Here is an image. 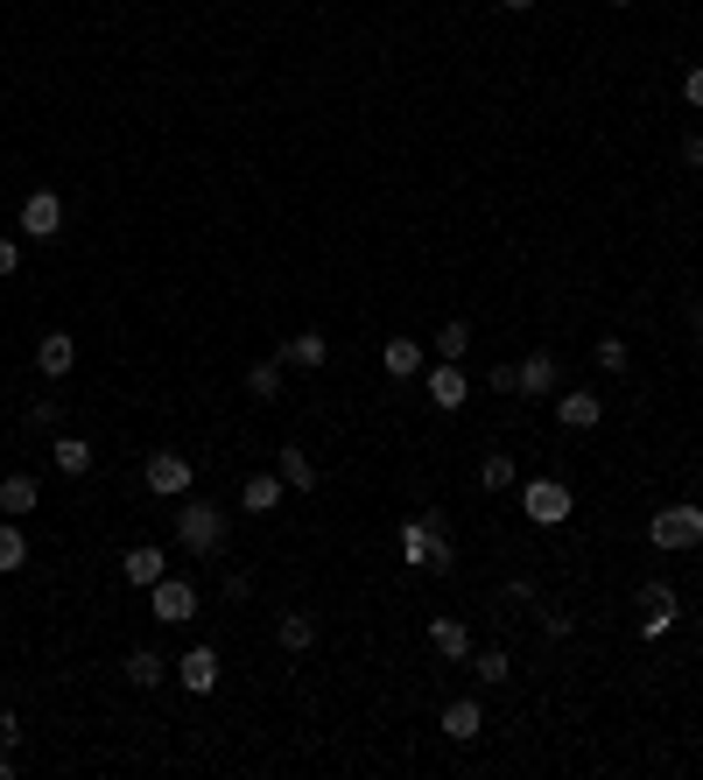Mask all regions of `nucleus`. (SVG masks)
<instances>
[{"label":"nucleus","mask_w":703,"mask_h":780,"mask_svg":"<svg viewBox=\"0 0 703 780\" xmlns=\"http://www.w3.org/2000/svg\"><path fill=\"white\" fill-rule=\"evenodd\" d=\"M402 556L415 569H429V577H450L458 569V542H450V521L444 513H415V521H402Z\"/></svg>","instance_id":"f257e3e1"},{"label":"nucleus","mask_w":703,"mask_h":780,"mask_svg":"<svg viewBox=\"0 0 703 780\" xmlns=\"http://www.w3.org/2000/svg\"><path fill=\"white\" fill-rule=\"evenodd\" d=\"M177 542H183V556H219V548H225V506L190 500V492H183V506H177Z\"/></svg>","instance_id":"f03ea898"},{"label":"nucleus","mask_w":703,"mask_h":780,"mask_svg":"<svg viewBox=\"0 0 703 780\" xmlns=\"http://www.w3.org/2000/svg\"><path fill=\"white\" fill-rule=\"evenodd\" d=\"M141 485L156 492V500H183V492L198 485V464H190L183 450H156V458L141 464Z\"/></svg>","instance_id":"7ed1b4c3"},{"label":"nucleus","mask_w":703,"mask_h":780,"mask_svg":"<svg viewBox=\"0 0 703 780\" xmlns=\"http://www.w3.org/2000/svg\"><path fill=\"white\" fill-rule=\"evenodd\" d=\"M648 542L654 548H696L703 542V506H661L648 521Z\"/></svg>","instance_id":"20e7f679"},{"label":"nucleus","mask_w":703,"mask_h":780,"mask_svg":"<svg viewBox=\"0 0 703 780\" xmlns=\"http://www.w3.org/2000/svg\"><path fill=\"white\" fill-rule=\"evenodd\" d=\"M569 506H577V500H569V485H556V479L521 485V513H528L535 527H563V521H569Z\"/></svg>","instance_id":"39448f33"},{"label":"nucleus","mask_w":703,"mask_h":780,"mask_svg":"<svg viewBox=\"0 0 703 780\" xmlns=\"http://www.w3.org/2000/svg\"><path fill=\"white\" fill-rule=\"evenodd\" d=\"M148 612H156L162 626L198 619V584H190V577H162V584H148Z\"/></svg>","instance_id":"423d86ee"},{"label":"nucleus","mask_w":703,"mask_h":780,"mask_svg":"<svg viewBox=\"0 0 703 780\" xmlns=\"http://www.w3.org/2000/svg\"><path fill=\"white\" fill-rule=\"evenodd\" d=\"M640 640H661L669 626L682 619V598H675V584H640Z\"/></svg>","instance_id":"0eeeda50"},{"label":"nucleus","mask_w":703,"mask_h":780,"mask_svg":"<svg viewBox=\"0 0 703 780\" xmlns=\"http://www.w3.org/2000/svg\"><path fill=\"white\" fill-rule=\"evenodd\" d=\"M22 233L29 239H56V233H64V197H56V190H35V197L22 204Z\"/></svg>","instance_id":"6e6552de"},{"label":"nucleus","mask_w":703,"mask_h":780,"mask_svg":"<svg viewBox=\"0 0 703 780\" xmlns=\"http://www.w3.org/2000/svg\"><path fill=\"white\" fill-rule=\"evenodd\" d=\"M465 394H471V387H465V366L436 359V366H429V402L444 408V415H458V408H465Z\"/></svg>","instance_id":"1a4fd4ad"},{"label":"nucleus","mask_w":703,"mask_h":780,"mask_svg":"<svg viewBox=\"0 0 703 780\" xmlns=\"http://www.w3.org/2000/svg\"><path fill=\"white\" fill-rule=\"evenodd\" d=\"M35 366H43V380H64L71 366H78V338H71V331H43V345H35Z\"/></svg>","instance_id":"9d476101"},{"label":"nucleus","mask_w":703,"mask_h":780,"mask_svg":"<svg viewBox=\"0 0 703 780\" xmlns=\"http://www.w3.org/2000/svg\"><path fill=\"white\" fill-rule=\"evenodd\" d=\"M281 492H289V485H281V471H254V479L239 485V513H254V521H260V513L281 506Z\"/></svg>","instance_id":"9b49d317"},{"label":"nucleus","mask_w":703,"mask_h":780,"mask_svg":"<svg viewBox=\"0 0 703 780\" xmlns=\"http://www.w3.org/2000/svg\"><path fill=\"white\" fill-rule=\"evenodd\" d=\"M177 675H183L190 696H212L219 690V654H212V647H190V654L177 661Z\"/></svg>","instance_id":"f8f14e48"},{"label":"nucleus","mask_w":703,"mask_h":780,"mask_svg":"<svg viewBox=\"0 0 703 780\" xmlns=\"http://www.w3.org/2000/svg\"><path fill=\"white\" fill-rule=\"evenodd\" d=\"M275 471H281V485H289V492H317V464H310V450H302L296 436H289V444H281Z\"/></svg>","instance_id":"ddd939ff"},{"label":"nucleus","mask_w":703,"mask_h":780,"mask_svg":"<svg viewBox=\"0 0 703 780\" xmlns=\"http://www.w3.org/2000/svg\"><path fill=\"white\" fill-rule=\"evenodd\" d=\"M556 423L563 429H598L605 423V402H598V394H556Z\"/></svg>","instance_id":"4468645a"},{"label":"nucleus","mask_w":703,"mask_h":780,"mask_svg":"<svg viewBox=\"0 0 703 780\" xmlns=\"http://www.w3.org/2000/svg\"><path fill=\"white\" fill-rule=\"evenodd\" d=\"M120 569H127V584H135V591H148V584H162V577H169V556L141 542V548H127V563H120Z\"/></svg>","instance_id":"2eb2a0df"},{"label":"nucleus","mask_w":703,"mask_h":780,"mask_svg":"<svg viewBox=\"0 0 703 780\" xmlns=\"http://www.w3.org/2000/svg\"><path fill=\"white\" fill-rule=\"evenodd\" d=\"M50 464L56 471H64V479H85V471H92V444H85V436H56V444H50Z\"/></svg>","instance_id":"dca6fc26"},{"label":"nucleus","mask_w":703,"mask_h":780,"mask_svg":"<svg viewBox=\"0 0 703 780\" xmlns=\"http://www.w3.org/2000/svg\"><path fill=\"white\" fill-rule=\"evenodd\" d=\"M444 731L458 738V746H471V738L486 731V710H479V703H471V696H458V703H444Z\"/></svg>","instance_id":"f3484780"},{"label":"nucleus","mask_w":703,"mask_h":780,"mask_svg":"<svg viewBox=\"0 0 703 780\" xmlns=\"http://www.w3.org/2000/svg\"><path fill=\"white\" fill-rule=\"evenodd\" d=\"M514 373H521V394H556V380H563L556 373V352H528Z\"/></svg>","instance_id":"a211bd4d"},{"label":"nucleus","mask_w":703,"mask_h":780,"mask_svg":"<svg viewBox=\"0 0 703 780\" xmlns=\"http://www.w3.org/2000/svg\"><path fill=\"white\" fill-rule=\"evenodd\" d=\"M0 513H8V521L35 513V479H29V471H8V479H0Z\"/></svg>","instance_id":"6ab92c4d"},{"label":"nucleus","mask_w":703,"mask_h":780,"mask_svg":"<svg viewBox=\"0 0 703 780\" xmlns=\"http://www.w3.org/2000/svg\"><path fill=\"white\" fill-rule=\"evenodd\" d=\"M380 366H387L394 380H415V373H423V345H415V338H387V352H380Z\"/></svg>","instance_id":"aec40b11"},{"label":"nucleus","mask_w":703,"mask_h":780,"mask_svg":"<svg viewBox=\"0 0 703 780\" xmlns=\"http://www.w3.org/2000/svg\"><path fill=\"white\" fill-rule=\"evenodd\" d=\"M429 647H436V654H450V661H465V654H471L465 619H429Z\"/></svg>","instance_id":"412c9836"},{"label":"nucleus","mask_w":703,"mask_h":780,"mask_svg":"<svg viewBox=\"0 0 703 780\" xmlns=\"http://www.w3.org/2000/svg\"><path fill=\"white\" fill-rule=\"evenodd\" d=\"M275 359H281V366H324V359H331V345H324L317 331H302V338H289V345H281Z\"/></svg>","instance_id":"4be33fe9"},{"label":"nucleus","mask_w":703,"mask_h":780,"mask_svg":"<svg viewBox=\"0 0 703 780\" xmlns=\"http://www.w3.org/2000/svg\"><path fill=\"white\" fill-rule=\"evenodd\" d=\"M169 669H162V654L156 647H135V654H127V682H135V690H156Z\"/></svg>","instance_id":"5701e85b"},{"label":"nucleus","mask_w":703,"mask_h":780,"mask_svg":"<svg viewBox=\"0 0 703 780\" xmlns=\"http://www.w3.org/2000/svg\"><path fill=\"white\" fill-rule=\"evenodd\" d=\"M275 640L289 647V654H310V640H317V619H310V612H289V619L275 626Z\"/></svg>","instance_id":"b1692460"},{"label":"nucleus","mask_w":703,"mask_h":780,"mask_svg":"<svg viewBox=\"0 0 703 780\" xmlns=\"http://www.w3.org/2000/svg\"><path fill=\"white\" fill-rule=\"evenodd\" d=\"M246 394H254V402H275V394H281V359H260V366H246Z\"/></svg>","instance_id":"393cba45"},{"label":"nucleus","mask_w":703,"mask_h":780,"mask_svg":"<svg viewBox=\"0 0 703 780\" xmlns=\"http://www.w3.org/2000/svg\"><path fill=\"white\" fill-rule=\"evenodd\" d=\"M22 563H29V542H22V527H14V521H0V577H14Z\"/></svg>","instance_id":"a878e982"},{"label":"nucleus","mask_w":703,"mask_h":780,"mask_svg":"<svg viewBox=\"0 0 703 780\" xmlns=\"http://www.w3.org/2000/svg\"><path fill=\"white\" fill-rule=\"evenodd\" d=\"M465 345H471V331H465V317H450L444 331H436V359H450V366H465Z\"/></svg>","instance_id":"bb28decb"},{"label":"nucleus","mask_w":703,"mask_h":780,"mask_svg":"<svg viewBox=\"0 0 703 780\" xmlns=\"http://www.w3.org/2000/svg\"><path fill=\"white\" fill-rule=\"evenodd\" d=\"M479 485H486V492H507V485H514V458H507V450H492V458L479 464Z\"/></svg>","instance_id":"cd10ccee"},{"label":"nucleus","mask_w":703,"mask_h":780,"mask_svg":"<svg viewBox=\"0 0 703 780\" xmlns=\"http://www.w3.org/2000/svg\"><path fill=\"white\" fill-rule=\"evenodd\" d=\"M471 675H479V682H507V675H514V661H507L500 647H486V654L471 661Z\"/></svg>","instance_id":"c85d7f7f"},{"label":"nucleus","mask_w":703,"mask_h":780,"mask_svg":"<svg viewBox=\"0 0 703 780\" xmlns=\"http://www.w3.org/2000/svg\"><path fill=\"white\" fill-rule=\"evenodd\" d=\"M598 366L605 373H626V338H598Z\"/></svg>","instance_id":"c756f323"},{"label":"nucleus","mask_w":703,"mask_h":780,"mask_svg":"<svg viewBox=\"0 0 703 780\" xmlns=\"http://www.w3.org/2000/svg\"><path fill=\"white\" fill-rule=\"evenodd\" d=\"M535 619H542V633H548V640H563V633H569V612H556V605H542V598H535Z\"/></svg>","instance_id":"7c9ffc66"},{"label":"nucleus","mask_w":703,"mask_h":780,"mask_svg":"<svg viewBox=\"0 0 703 780\" xmlns=\"http://www.w3.org/2000/svg\"><path fill=\"white\" fill-rule=\"evenodd\" d=\"M22 746V725H14V710H0V752H14Z\"/></svg>","instance_id":"2f4dec72"},{"label":"nucleus","mask_w":703,"mask_h":780,"mask_svg":"<svg viewBox=\"0 0 703 780\" xmlns=\"http://www.w3.org/2000/svg\"><path fill=\"white\" fill-rule=\"evenodd\" d=\"M14 268H22V246H14V239H0V281H8Z\"/></svg>","instance_id":"473e14b6"},{"label":"nucleus","mask_w":703,"mask_h":780,"mask_svg":"<svg viewBox=\"0 0 703 780\" xmlns=\"http://www.w3.org/2000/svg\"><path fill=\"white\" fill-rule=\"evenodd\" d=\"M29 429H56V402H35L29 408Z\"/></svg>","instance_id":"72a5a7b5"},{"label":"nucleus","mask_w":703,"mask_h":780,"mask_svg":"<svg viewBox=\"0 0 703 780\" xmlns=\"http://www.w3.org/2000/svg\"><path fill=\"white\" fill-rule=\"evenodd\" d=\"M682 99H690V106H703V64L690 71V78H682Z\"/></svg>","instance_id":"f704fd0d"},{"label":"nucleus","mask_w":703,"mask_h":780,"mask_svg":"<svg viewBox=\"0 0 703 780\" xmlns=\"http://www.w3.org/2000/svg\"><path fill=\"white\" fill-rule=\"evenodd\" d=\"M682 162H690V169H703V135H682Z\"/></svg>","instance_id":"c9c22d12"},{"label":"nucleus","mask_w":703,"mask_h":780,"mask_svg":"<svg viewBox=\"0 0 703 780\" xmlns=\"http://www.w3.org/2000/svg\"><path fill=\"white\" fill-rule=\"evenodd\" d=\"M690 331H696V345H703V310H696V302H690Z\"/></svg>","instance_id":"e433bc0d"},{"label":"nucleus","mask_w":703,"mask_h":780,"mask_svg":"<svg viewBox=\"0 0 703 780\" xmlns=\"http://www.w3.org/2000/svg\"><path fill=\"white\" fill-rule=\"evenodd\" d=\"M500 8H514V14H521V8H535V0H500Z\"/></svg>","instance_id":"4c0bfd02"},{"label":"nucleus","mask_w":703,"mask_h":780,"mask_svg":"<svg viewBox=\"0 0 703 780\" xmlns=\"http://www.w3.org/2000/svg\"><path fill=\"white\" fill-rule=\"evenodd\" d=\"M8 773H14V759H8V752H0V780H8Z\"/></svg>","instance_id":"58836bf2"},{"label":"nucleus","mask_w":703,"mask_h":780,"mask_svg":"<svg viewBox=\"0 0 703 780\" xmlns=\"http://www.w3.org/2000/svg\"><path fill=\"white\" fill-rule=\"evenodd\" d=\"M613 8H633V0H613Z\"/></svg>","instance_id":"ea45409f"}]
</instances>
